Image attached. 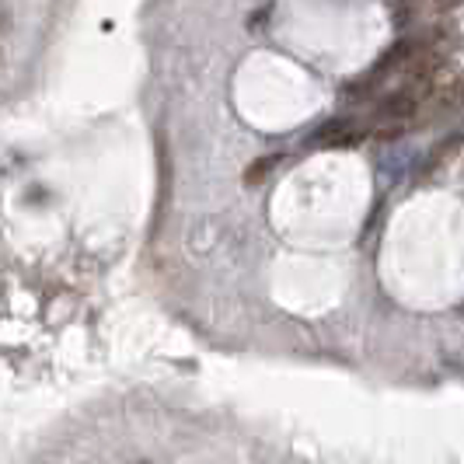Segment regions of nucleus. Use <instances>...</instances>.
Listing matches in <instances>:
<instances>
[{"label":"nucleus","instance_id":"nucleus-4","mask_svg":"<svg viewBox=\"0 0 464 464\" xmlns=\"http://www.w3.org/2000/svg\"><path fill=\"white\" fill-rule=\"evenodd\" d=\"M272 165H276V158H262V161H255V165H252V168H248V171H245V182H248V185H255V182H262L265 175L272 171Z\"/></svg>","mask_w":464,"mask_h":464},{"label":"nucleus","instance_id":"nucleus-2","mask_svg":"<svg viewBox=\"0 0 464 464\" xmlns=\"http://www.w3.org/2000/svg\"><path fill=\"white\" fill-rule=\"evenodd\" d=\"M349 140H353V126H349V123H329V126H322V130L314 133L311 143H318V147H335V143H349Z\"/></svg>","mask_w":464,"mask_h":464},{"label":"nucleus","instance_id":"nucleus-5","mask_svg":"<svg viewBox=\"0 0 464 464\" xmlns=\"http://www.w3.org/2000/svg\"><path fill=\"white\" fill-rule=\"evenodd\" d=\"M140 464H147V461H140Z\"/></svg>","mask_w":464,"mask_h":464},{"label":"nucleus","instance_id":"nucleus-1","mask_svg":"<svg viewBox=\"0 0 464 464\" xmlns=\"http://www.w3.org/2000/svg\"><path fill=\"white\" fill-rule=\"evenodd\" d=\"M458 105H464V77L461 73H458V77L440 73L430 101H426V116H433V112H451V108H458Z\"/></svg>","mask_w":464,"mask_h":464},{"label":"nucleus","instance_id":"nucleus-3","mask_svg":"<svg viewBox=\"0 0 464 464\" xmlns=\"http://www.w3.org/2000/svg\"><path fill=\"white\" fill-rule=\"evenodd\" d=\"M461 143H464L461 133H451V136H447V140H443V143H440V147L433 150L430 158H426V171H436V168L447 165V161H451V158H454L458 150H461Z\"/></svg>","mask_w":464,"mask_h":464}]
</instances>
